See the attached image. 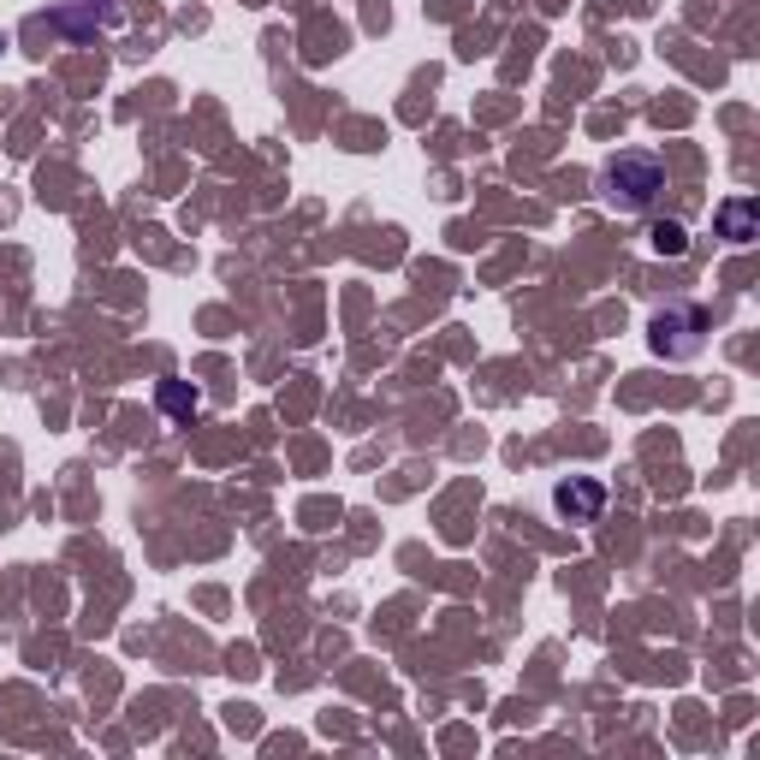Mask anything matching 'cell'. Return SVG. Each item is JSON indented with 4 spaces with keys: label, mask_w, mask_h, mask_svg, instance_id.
I'll return each mask as SVG.
<instances>
[{
    "label": "cell",
    "mask_w": 760,
    "mask_h": 760,
    "mask_svg": "<svg viewBox=\"0 0 760 760\" xmlns=\"http://www.w3.org/2000/svg\"><path fill=\"white\" fill-rule=\"evenodd\" d=\"M601 185H606V202H613V209L648 214L665 190V167H660V155H648V149H624V155L606 161Z\"/></svg>",
    "instance_id": "1"
},
{
    "label": "cell",
    "mask_w": 760,
    "mask_h": 760,
    "mask_svg": "<svg viewBox=\"0 0 760 760\" xmlns=\"http://www.w3.org/2000/svg\"><path fill=\"white\" fill-rule=\"evenodd\" d=\"M701 333H708V316L696 304H672L654 316V351H665V357H696Z\"/></svg>",
    "instance_id": "2"
},
{
    "label": "cell",
    "mask_w": 760,
    "mask_h": 760,
    "mask_svg": "<svg viewBox=\"0 0 760 760\" xmlns=\"http://www.w3.org/2000/svg\"><path fill=\"white\" fill-rule=\"evenodd\" d=\"M553 506H559V518H570V523H594L606 511V487L589 482V475H570V482L553 487Z\"/></svg>",
    "instance_id": "3"
},
{
    "label": "cell",
    "mask_w": 760,
    "mask_h": 760,
    "mask_svg": "<svg viewBox=\"0 0 760 760\" xmlns=\"http://www.w3.org/2000/svg\"><path fill=\"white\" fill-rule=\"evenodd\" d=\"M719 233H725L731 244H749V238H755V202H749V197L719 202Z\"/></svg>",
    "instance_id": "4"
},
{
    "label": "cell",
    "mask_w": 760,
    "mask_h": 760,
    "mask_svg": "<svg viewBox=\"0 0 760 760\" xmlns=\"http://www.w3.org/2000/svg\"><path fill=\"white\" fill-rule=\"evenodd\" d=\"M648 238H654V250H660V256H684V250H689V233H684L677 221H660Z\"/></svg>",
    "instance_id": "5"
},
{
    "label": "cell",
    "mask_w": 760,
    "mask_h": 760,
    "mask_svg": "<svg viewBox=\"0 0 760 760\" xmlns=\"http://www.w3.org/2000/svg\"><path fill=\"white\" fill-rule=\"evenodd\" d=\"M161 411H173V416L197 411V392H190V387H161Z\"/></svg>",
    "instance_id": "6"
}]
</instances>
